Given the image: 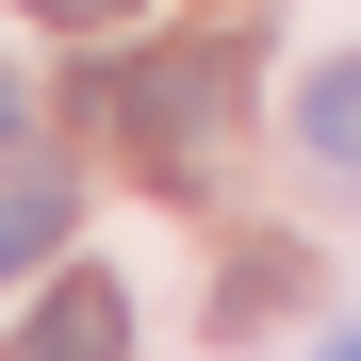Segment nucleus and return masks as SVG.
<instances>
[{
  "label": "nucleus",
  "instance_id": "1",
  "mask_svg": "<svg viewBox=\"0 0 361 361\" xmlns=\"http://www.w3.org/2000/svg\"><path fill=\"white\" fill-rule=\"evenodd\" d=\"M99 99L132 115V148H148V164H197V132H214V49H148V66H115Z\"/></svg>",
  "mask_w": 361,
  "mask_h": 361
},
{
  "label": "nucleus",
  "instance_id": "2",
  "mask_svg": "<svg viewBox=\"0 0 361 361\" xmlns=\"http://www.w3.org/2000/svg\"><path fill=\"white\" fill-rule=\"evenodd\" d=\"M17 361H132V295L115 279H49V312L17 329Z\"/></svg>",
  "mask_w": 361,
  "mask_h": 361
},
{
  "label": "nucleus",
  "instance_id": "3",
  "mask_svg": "<svg viewBox=\"0 0 361 361\" xmlns=\"http://www.w3.org/2000/svg\"><path fill=\"white\" fill-rule=\"evenodd\" d=\"M295 148L361 180V49H345V66H312V82H295Z\"/></svg>",
  "mask_w": 361,
  "mask_h": 361
},
{
  "label": "nucleus",
  "instance_id": "4",
  "mask_svg": "<svg viewBox=\"0 0 361 361\" xmlns=\"http://www.w3.org/2000/svg\"><path fill=\"white\" fill-rule=\"evenodd\" d=\"M66 247V180H0V279Z\"/></svg>",
  "mask_w": 361,
  "mask_h": 361
},
{
  "label": "nucleus",
  "instance_id": "5",
  "mask_svg": "<svg viewBox=\"0 0 361 361\" xmlns=\"http://www.w3.org/2000/svg\"><path fill=\"white\" fill-rule=\"evenodd\" d=\"M33 17H82V33H99V17H132V0H33Z\"/></svg>",
  "mask_w": 361,
  "mask_h": 361
},
{
  "label": "nucleus",
  "instance_id": "6",
  "mask_svg": "<svg viewBox=\"0 0 361 361\" xmlns=\"http://www.w3.org/2000/svg\"><path fill=\"white\" fill-rule=\"evenodd\" d=\"M17 132H33V99H17V66H0V148H17Z\"/></svg>",
  "mask_w": 361,
  "mask_h": 361
}]
</instances>
